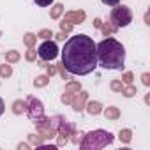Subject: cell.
I'll return each instance as SVG.
<instances>
[{"label":"cell","mask_w":150,"mask_h":150,"mask_svg":"<svg viewBox=\"0 0 150 150\" xmlns=\"http://www.w3.org/2000/svg\"><path fill=\"white\" fill-rule=\"evenodd\" d=\"M62 65L65 67L67 72L76 74V76L90 74L97 67V53L94 39L85 34H78L67 39L62 50Z\"/></svg>","instance_id":"cell-1"},{"label":"cell","mask_w":150,"mask_h":150,"mask_svg":"<svg viewBox=\"0 0 150 150\" xmlns=\"http://www.w3.org/2000/svg\"><path fill=\"white\" fill-rule=\"evenodd\" d=\"M96 53H97V65L104 69H122L125 62V50L124 46L113 39L108 37L96 44Z\"/></svg>","instance_id":"cell-2"},{"label":"cell","mask_w":150,"mask_h":150,"mask_svg":"<svg viewBox=\"0 0 150 150\" xmlns=\"http://www.w3.org/2000/svg\"><path fill=\"white\" fill-rule=\"evenodd\" d=\"M111 141H113V134L111 132L103 131V129H97V131L87 132L85 138L80 141V146L83 150H99V148L108 146Z\"/></svg>","instance_id":"cell-3"},{"label":"cell","mask_w":150,"mask_h":150,"mask_svg":"<svg viewBox=\"0 0 150 150\" xmlns=\"http://www.w3.org/2000/svg\"><path fill=\"white\" fill-rule=\"evenodd\" d=\"M110 20L115 27H127L132 21V13L127 6H115V9L110 13Z\"/></svg>","instance_id":"cell-4"},{"label":"cell","mask_w":150,"mask_h":150,"mask_svg":"<svg viewBox=\"0 0 150 150\" xmlns=\"http://www.w3.org/2000/svg\"><path fill=\"white\" fill-rule=\"evenodd\" d=\"M27 115L32 122H37L39 118L44 117V108H42V103L37 99V97H28L27 99Z\"/></svg>","instance_id":"cell-5"},{"label":"cell","mask_w":150,"mask_h":150,"mask_svg":"<svg viewBox=\"0 0 150 150\" xmlns=\"http://www.w3.org/2000/svg\"><path fill=\"white\" fill-rule=\"evenodd\" d=\"M72 132H74V127H72L65 118H62V122H60L58 127H57V145H58V146L65 145V143L69 141V136H72Z\"/></svg>","instance_id":"cell-6"},{"label":"cell","mask_w":150,"mask_h":150,"mask_svg":"<svg viewBox=\"0 0 150 150\" xmlns=\"http://www.w3.org/2000/svg\"><path fill=\"white\" fill-rule=\"evenodd\" d=\"M37 55H39L42 60H53V58H57V55H58V46H57L53 41L46 39V41L39 46Z\"/></svg>","instance_id":"cell-7"},{"label":"cell","mask_w":150,"mask_h":150,"mask_svg":"<svg viewBox=\"0 0 150 150\" xmlns=\"http://www.w3.org/2000/svg\"><path fill=\"white\" fill-rule=\"evenodd\" d=\"M87 97H88V94H87V92H81V90H80V92L76 94V97H74V99H72V103H71V104H72V108H74V111H81V110L85 108Z\"/></svg>","instance_id":"cell-8"},{"label":"cell","mask_w":150,"mask_h":150,"mask_svg":"<svg viewBox=\"0 0 150 150\" xmlns=\"http://www.w3.org/2000/svg\"><path fill=\"white\" fill-rule=\"evenodd\" d=\"M83 20H85V13L83 11H69V13H65V21H69L71 25L81 23Z\"/></svg>","instance_id":"cell-9"},{"label":"cell","mask_w":150,"mask_h":150,"mask_svg":"<svg viewBox=\"0 0 150 150\" xmlns=\"http://www.w3.org/2000/svg\"><path fill=\"white\" fill-rule=\"evenodd\" d=\"M87 111H88L90 115H99V113L103 111V104L97 103V101H92V103L87 104Z\"/></svg>","instance_id":"cell-10"},{"label":"cell","mask_w":150,"mask_h":150,"mask_svg":"<svg viewBox=\"0 0 150 150\" xmlns=\"http://www.w3.org/2000/svg\"><path fill=\"white\" fill-rule=\"evenodd\" d=\"M104 117H106L108 120H115V118H118V117H120V111H118V108L110 106V108H106V110H104Z\"/></svg>","instance_id":"cell-11"},{"label":"cell","mask_w":150,"mask_h":150,"mask_svg":"<svg viewBox=\"0 0 150 150\" xmlns=\"http://www.w3.org/2000/svg\"><path fill=\"white\" fill-rule=\"evenodd\" d=\"M13 111H14L16 115H21L23 111H27V101H16V103L13 104Z\"/></svg>","instance_id":"cell-12"},{"label":"cell","mask_w":150,"mask_h":150,"mask_svg":"<svg viewBox=\"0 0 150 150\" xmlns=\"http://www.w3.org/2000/svg\"><path fill=\"white\" fill-rule=\"evenodd\" d=\"M80 90H81V85L78 81H71L65 85V92H69V94H78Z\"/></svg>","instance_id":"cell-13"},{"label":"cell","mask_w":150,"mask_h":150,"mask_svg":"<svg viewBox=\"0 0 150 150\" xmlns=\"http://www.w3.org/2000/svg\"><path fill=\"white\" fill-rule=\"evenodd\" d=\"M64 13V6L62 4H55L53 7H51V20H57V18H60V14Z\"/></svg>","instance_id":"cell-14"},{"label":"cell","mask_w":150,"mask_h":150,"mask_svg":"<svg viewBox=\"0 0 150 150\" xmlns=\"http://www.w3.org/2000/svg\"><path fill=\"white\" fill-rule=\"evenodd\" d=\"M118 138H120V141H122V143H129V141H131V138H132V132H131L129 129H122V131H120V134H118Z\"/></svg>","instance_id":"cell-15"},{"label":"cell","mask_w":150,"mask_h":150,"mask_svg":"<svg viewBox=\"0 0 150 150\" xmlns=\"http://www.w3.org/2000/svg\"><path fill=\"white\" fill-rule=\"evenodd\" d=\"M11 74H13V69H11V65H9V64L0 65V76H2V78H9Z\"/></svg>","instance_id":"cell-16"},{"label":"cell","mask_w":150,"mask_h":150,"mask_svg":"<svg viewBox=\"0 0 150 150\" xmlns=\"http://www.w3.org/2000/svg\"><path fill=\"white\" fill-rule=\"evenodd\" d=\"M6 60H7V64H14V62L20 60V53L18 51H7L6 53Z\"/></svg>","instance_id":"cell-17"},{"label":"cell","mask_w":150,"mask_h":150,"mask_svg":"<svg viewBox=\"0 0 150 150\" xmlns=\"http://www.w3.org/2000/svg\"><path fill=\"white\" fill-rule=\"evenodd\" d=\"M122 94H124L125 97H132V96L136 94V87H132L131 83H127V87L124 85V88H122Z\"/></svg>","instance_id":"cell-18"},{"label":"cell","mask_w":150,"mask_h":150,"mask_svg":"<svg viewBox=\"0 0 150 150\" xmlns=\"http://www.w3.org/2000/svg\"><path fill=\"white\" fill-rule=\"evenodd\" d=\"M117 28H118V27H115V25H101V30H103L104 35H111V34H115Z\"/></svg>","instance_id":"cell-19"},{"label":"cell","mask_w":150,"mask_h":150,"mask_svg":"<svg viewBox=\"0 0 150 150\" xmlns=\"http://www.w3.org/2000/svg\"><path fill=\"white\" fill-rule=\"evenodd\" d=\"M48 81H50L48 76H37V78L34 80V85H35V87H46Z\"/></svg>","instance_id":"cell-20"},{"label":"cell","mask_w":150,"mask_h":150,"mask_svg":"<svg viewBox=\"0 0 150 150\" xmlns=\"http://www.w3.org/2000/svg\"><path fill=\"white\" fill-rule=\"evenodd\" d=\"M23 41H25V44L30 48V46H34V44H35V41H37V35H34V34H27V35L23 37Z\"/></svg>","instance_id":"cell-21"},{"label":"cell","mask_w":150,"mask_h":150,"mask_svg":"<svg viewBox=\"0 0 150 150\" xmlns=\"http://www.w3.org/2000/svg\"><path fill=\"white\" fill-rule=\"evenodd\" d=\"M25 58H27L28 62H34V60L37 58V51H35V50H34V48L30 46V48H28V51L25 53Z\"/></svg>","instance_id":"cell-22"},{"label":"cell","mask_w":150,"mask_h":150,"mask_svg":"<svg viewBox=\"0 0 150 150\" xmlns=\"http://www.w3.org/2000/svg\"><path fill=\"white\" fill-rule=\"evenodd\" d=\"M122 88H124V81H120V80H113V81H111V90L122 92Z\"/></svg>","instance_id":"cell-23"},{"label":"cell","mask_w":150,"mask_h":150,"mask_svg":"<svg viewBox=\"0 0 150 150\" xmlns=\"http://www.w3.org/2000/svg\"><path fill=\"white\" fill-rule=\"evenodd\" d=\"M28 139H30V143H32V145H37V146H41V145H42V138H41V136L30 134V136H28Z\"/></svg>","instance_id":"cell-24"},{"label":"cell","mask_w":150,"mask_h":150,"mask_svg":"<svg viewBox=\"0 0 150 150\" xmlns=\"http://www.w3.org/2000/svg\"><path fill=\"white\" fill-rule=\"evenodd\" d=\"M37 37H41V39H50V37H53V34H51V30H48V28H44V30H41L39 34H37Z\"/></svg>","instance_id":"cell-25"},{"label":"cell","mask_w":150,"mask_h":150,"mask_svg":"<svg viewBox=\"0 0 150 150\" xmlns=\"http://www.w3.org/2000/svg\"><path fill=\"white\" fill-rule=\"evenodd\" d=\"M60 28H62V32H65V34H69V32L72 30V25H71L69 21H65V20H64V21L60 23Z\"/></svg>","instance_id":"cell-26"},{"label":"cell","mask_w":150,"mask_h":150,"mask_svg":"<svg viewBox=\"0 0 150 150\" xmlns=\"http://www.w3.org/2000/svg\"><path fill=\"white\" fill-rule=\"evenodd\" d=\"M72 99H74V94L65 92V94L62 96V103H64V104H71V103H72Z\"/></svg>","instance_id":"cell-27"},{"label":"cell","mask_w":150,"mask_h":150,"mask_svg":"<svg viewBox=\"0 0 150 150\" xmlns=\"http://www.w3.org/2000/svg\"><path fill=\"white\" fill-rule=\"evenodd\" d=\"M132 78H134L132 72H125L124 76H122V81H124V83H132Z\"/></svg>","instance_id":"cell-28"},{"label":"cell","mask_w":150,"mask_h":150,"mask_svg":"<svg viewBox=\"0 0 150 150\" xmlns=\"http://www.w3.org/2000/svg\"><path fill=\"white\" fill-rule=\"evenodd\" d=\"M34 2H35L37 6H41V7H48V6H51L53 0H34Z\"/></svg>","instance_id":"cell-29"},{"label":"cell","mask_w":150,"mask_h":150,"mask_svg":"<svg viewBox=\"0 0 150 150\" xmlns=\"http://www.w3.org/2000/svg\"><path fill=\"white\" fill-rule=\"evenodd\" d=\"M57 71H58V72L62 74V78H64V80L67 78V71H65V67H64L62 64H57Z\"/></svg>","instance_id":"cell-30"},{"label":"cell","mask_w":150,"mask_h":150,"mask_svg":"<svg viewBox=\"0 0 150 150\" xmlns=\"http://www.w3.org/2000/svg\"><path fill=\"white\" fill-rule=\"evenodd\" d=\"M101 2H103L104 6H118L120 0H101Z\"/></svg>","instance_id":"cell-31"},{"label":"cell","mask_w":150,"mask_h":150,"mask_svg":"<svg viewBox=\"0 0 150 150\" xmlns=\"http://www.w3.org/2000/svg\"><path fill=\"white\" fill-rule=\"evenodd\" d=\"M141 80H143V85H146V87H148V85H150V74H148V72H145L143 76H141Z\"/></svg>","instance_id":"cell-32"},{"label":"cell","mask_w":150,"mask_h":150,"mask_svg":"<svg viewBox=\"0 0 150 150\" xmlns=\"http://www.w3.org/2000/svg\"><path fill=\"white\" fill-rule=\"evenodd\" d=\"M55 72H57V65H48V74L50 76H53Z\"/></svg>","instance_id":"cell-33"},{"label":"cell","mask_w":150,"mask_h":150,"mask_svg":"<svg viewBox=\"0 0 150 150\" xmlns=\"http://www.w3.org/2000/svg\"><path fill=\"white\" fill-rule=\"evenodd\" d=\"M4 110H6V104H4V99H2V97H0V115H2V113H4Z\"/></svg>","instance_id":"cell-34"},{"label":"cell","mask_w":150,"mask_h":150,"mask_svg":"<svg viewBox=\"0 0 150 150\" xmlns=\"http://www.w3.org/2000/svg\"><path fill=\"white\" fill-rule=\"evenodd\" d=\"M57 39H58V41H65V32H60V34L57 35Z\"/></svg>","instance_id":"cell-35"},{"label":"cell","mask_w":150,"mask_h":150,"mask_svg":"<svg viewBox=\"0 0 150 150\" xmlns=\"http://www.w3.org/2000/svg\"><path fill=\"white\" fill-rule=\"evenodd\" d=\"M101 25H103L101 20H94V27H99V28H101Z\"/></svg>","instance_id":"cell-36"},{"label":"cell","mask_w":150,"mask_h":150,"mask_svg":"<svg viewBox=\"0 0 150 150\" xmlns=\"http://www.w3.org/2000/svg\"><path fill=\"white\" fill-rule=\"evenodd\" d=\"M18 148H20V150H23V148H28V145H27V143H20V145H18Z\"/></svg>","instance_id":"cell-37"}]
</instances>
